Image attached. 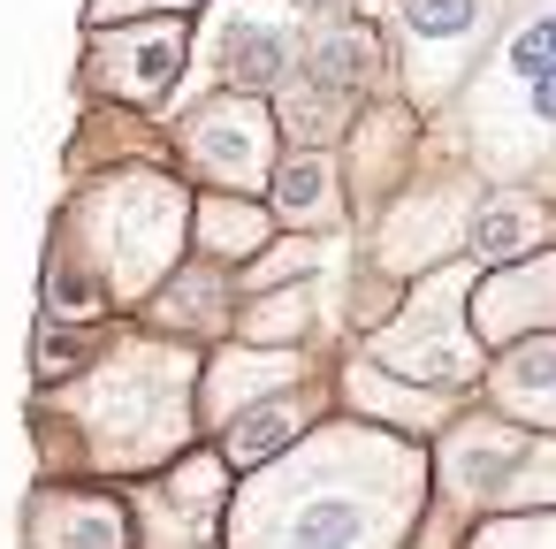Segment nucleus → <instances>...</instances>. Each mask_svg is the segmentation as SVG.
Returning a JSON list of instances; mask_svg holds the SVG:
<instances>
[{
	"label": "nucleus",
	"mask_w": 556,
	"mask_h": 549,
	"mask_svg": "<svg viewBox=\"0 0 556 549\" xmlns=\"http://www.w3.org/2000/svg\"><path fill=\"white\" fill-rule=\"evenodd\" d=\"M427 503V442L320 412L282 458L237 473L222 503V549H404Z\"/></svg>",
	"instance_id": "obj_1"
},
{
	"label": "nucleus",
	"mask_w": 556,
	"mask_h": 549,
	"mask_svg": "<svg viewBox=\"0 0 556 549\" xmlns=\"http://www.w3.org/2000/svg\"><path fill=\"white\" fill-rule=\"evenodd\" d=\"M54 481H146L199 442V344L108 328L92 366L39 397Z\"/></svg>",
	"instance_id": "obj_2"
},
{
	"label": "nucleus",
	"mask_w": 556,
	"mask_h": 549,
	"mask_svg": "<svg viewBox=\"0 0 556 549\" xmlns=\"http://www.w3.org/2000/svg\"><path fill=\"white\" fill-rule=\"evenodd\" d=\"M184 260H191V184L153 161H123L92 176L54 222L47 321L100 328L115 313H138Z\"/></svg>",
	"instance_id": "obj_3"
},
{
	"label": "nucleus",
	"mask_w": 556,
	"mask_h": 549,
	"mask_svg": "<svg viewBox=\"0 0 556 549\" xmlns=\"http://www.w3.org/2000/svg\"><path fill=\"white\" fill-rule=\"evenodd\" d=\"M434 503L450 519H495V511H548L556 503V435H533L488 404H457V420L427 442Z\"/></svg>",
	"instance_id": "obj_4"
},
{
	"label": "nucleus",
	"mask_w": 556,
	"mask_h": 549,
	"mask_svg": "<svg viewBox=\"0 0 556 549\" xmlns=\"http://www.w3.org/2000/svg\"><path fill=\"white\" fill-rule=\"evenodd\" d=\"M480 267L472 260H442L427 275H412L396 290V305L358 336V359H374L381 374H404V382H427V389H450V397H472L480 389V336L465 321V298H472Z\"/></svg>",
	"instance_id": "obj_5"
},
{
	"label": "nucleus",
	"mask_w": 556,
	"mask_h": 549,
	"mask_svg": "<svg viewBox=\"0 0 556 549\" xmlns=\"http://www.w3.org/2000/svg\"><path fill=\"white\" fill-rule=\"evenodd\" d=\"M275 161H282V130H275V108L260 92H214V100H199L176 123V169L199 191H244V199H260L267 176H275Z\"/></svg>",
	"instance_id": "obj_6"
},
{
	"label": "nucleus",
	"mask_w": 556,
	"mask_h": 549,
	"mask_svg": "<svg viewBox=\"0 0 556 549\" xmlns=\"http://www.w3.org/2000/svg\"><path fill=\"white\" fill-rule=\"evenodd\" d=\"M237 473L214 458V442H191L161 473L130 488V549H222V503Z\"/></svg>",
	"instance_id": "obj_7"
},
{
	"label": "nucleus",
	"mask_w": 556,
	"mask_h": 549,
	"mask_svg": "<svg viewBox=\"0 0 556 549\" xmlns=\"http://www.w3.org/2000/svg\"><path fill=\"white\" fill-rule=\"evenodd\" d=\"M191 70V16H123L115 32L92 24L85 92L115 108H161Z\"/></svg>",
	"instance_id": "obj_8"
},
{
	"label": "nucleus",
	"mask_w": 556,
	"mask_h": 549,
	"mask_svg": "<svg viewBox=\"0 0 556 549\" xmlns=\"http://www.w3.org/2000/svg\"><path fill=\"white\" fill-rule=\"evenodd\" d=\"M298 9L290 0H229L222 24H214V77L222 92H275L290 70H298Z\"/></svg>",
	"instance_id": "obj_9"
},
{
	"label": "nucleus",
	"mask_w": 556,
	"mask_h": 549,
	"mask_svg": "<svg viewBox=\"0 0 556 549\" xmlns=\"http://www.w3.org/2000/svg\"><path fill=\"white\" fill-rule=\"evenodd\" d=\"M389 16L404 32V62H412V100L427 108L434 85L450 92L465 77V62L480 54L488 24H495V0H389Z\"/></svg>",
	"instance_id": "obj_10"
},
{
	"label": "nucleus",
	"mask_w": 556,
	"mask_h": 549,
	"mask_svg": "<svg viewBox=\"0 0 556 549\" xmlns=\"http://www.w3.org/2000/svg\"><path fill=\"white\" fill-rule=\"evenodd\" d=\"M313 382V351L305 344H206L199 351V435H214L222 420H237L244 404Z\"/></svg>",
	"instance_id": "obj_11"
},
{
	"label": "nucleus",
	"mask_w": 556,
	"mask_h": 549,
	"mask_svg": "<svg viewBox=\"0 0 556 549\" xmlns=\"http://www.w3.org/2000/svg\"><path fill=\"white\" fill-rule=\"evenodd\" d=\"M465 321H472L480 351H503L518 336H556V245H541L510 267H480Z\"/></svg>",
	"instance_id": "obj_12"
},
{
	"label": "nucleus",
	"mask_w": 556,
	"mask_h": 549,
	"mask_svg": "<svg viewBox=\"0 0 556 549\" xmlns=\"http://www.w3.org/2000/svg\"><path fill=\"white\" fill-rule=\"evenodd\" d=\"M336 412H351V420H374V427H389V435H412V442H434L450 420H457V404L465 397H450V389H427V382H404V374H381L374 359H343L336 366Z\"/></svg>",
	"instance_id": "obj_13"
},
{
	"label": "nucleus",
	"mask_w": 556,
	"mask_h": 549,
	"mask_svg": "<svg viewBox=\"0 0 556 549\" xmlns=\"http://www.w3.org/2000/svg\"><path fill=\"white\" fill-rule=\"evenodd\" d=\"M24 549H130V496L100 481H47L24 511Z\"/></svg>",
	"instance_id": "obj_14"
},
{
	"label": "nucleus",
	"mask_w": 556,
	"mask_h": 549,
	"mask_svg": "<svg viewBox=\"0 0 556 549\" xmlns=\"http://www.w3.org/2000/svg\"><path fill=\"white\" fill-rule=\"evenodd\" d=\"M267 214L290 237H336L351 222V191H343V161L328 146H282L275 176H267Z\"/></svg>",
	"instance_id": "obj_15"
},
{
	"label": "nucleus",
	"mask_w": 556,
	"mask_h": 549,
	"mask_svg": "<svg viewBox=\"0 0 556 549\" xmlns=\"http://www.w3.org/2000/svg\"><path fill=\"white\" fill-rule=\"evenodd\" d=\"M320 412H336V389L313 374V382H298V389H275V397H260V404H244L237 420H222L214 427V458L229 465V473H252V465H267V458H282Z\"/></svg>",
	"instance_id": "obj_16"
},
{
	"label": "nucleus",
	"mask_w": 556,
	"mask_h": 549,
	"mask_svg": "<svg viewBox=\"0 0 556 549\" xmlns=\"http://www.w3.org/2000/svg\"><path fill=\"white\" fill-rule=\"evenodd\" d=\"M146 328L153 336H176V344H222L229 336V321H237V275L229 267H214V260H184L146 305Z\"/></svg>",
	"instance_id": "obj_17"
},
{
	"label": "nucleus",
	"mask_w": 556,
	"mask_h": 549,
	"mask_svg": "<svg viewBox=\"0 0 556 549\" xmlns=\"http://www.w3.org/2000/svg\"><path fill=\"white\" fill-rule=\"evenodd\" d=\"M480 397H488V412H503V420H518L533 435H556V336L503 344L480 366Z\"/></svg>",
	"instance_id": "obj_18"
},
{
	"label": "nucleus",
	"mask_w": 556,
	"mask_h": 549,
	"mask_svg": "<svg viewBox=\"0 0 556 549\" xmlns=\"http://www.w3.org/2000/svg\"><path fill=\"white\" fill-rule=\"evenodd\" d=\"M541 245H556V207L548 199H533V191H488V199H472V214H465L472 267H510V260H526Z\"/></svg>",
	"instance_id": "obj_19"
},
{
	"label": "nucleus",
	"mask_w": 556,
	"mask_h": 549,
	"mask_svg": "<svg viewBox=\"0 0 556 549\" xmlns=\"http://www.w3.org/2000/svg\"><path fill=\"white\" fill-rule=\"evenodd\" d=\"M267 237H275L267 199H244V191H199V199H191V252H199V260H214V267L237 275Z\"/></svg>",
	"instance_id": "obj_20"
},
{
	"label": "nucleus",
	"mask_w": 556,
	"mask_h": 549,
	"mask_svg": "<svg viewBox=\"0 0 556 549\" xmlns=\"http://www.w3.org/2000/svg\"><path fill=\"white\" fill-rule=\"evenodd\" d=\"M313 305H320V283H275V290H252V298H237L229 336H237V344H305V328L320 321Z\"/></svg>",
	"instance_id": "obj_21"
},
{
	"label": "nucleus",
	"mask_w": 556,
	"mask_h": 549,
	"mask_svg": "<svg viewBox=\"0 0 556 549\" xmlns=\"http://www.w3.org/2000/svg\"><path fill=\"white\" fill-rule=\"evenodd\" d=\"M548 70H556V9H533L526 24L503 32V47H495V77L533 85V77H548Z\"/></svg>",
	"instance_id": "obj_22"
},
{
	"label": "nucleus",
	"mask_w": 556,
	"mask_h": 549,
	"mask_svg": "<svg viewBox=\"0 0 556 549\" xmlns=\"http://www.w3.org/2000/svg\"><path fill=\"white\" fill-rule=\"evenodd\" d=\"M457 549H556V503L548 511H495V519H472L457 534Z\"/></svg>",
	"instance_id": "obj_23"
},
{
	"label": "nucleus",
	"mask_w": 556,
	"mask_h": 549,
	"mask_svg": "<svg viewBox=\"0 0 556 549\" xmlns=\"http://www.w3.org/2000/svg\"><path fill=\"white\" fill-rule=\"evenodd\" d=\"M108 344V321L100 328H77V321H47L39 328V382L54 389V382H70L77 366H92V351Z\"/></svg>",
	"instance_id": "obj_24"
},
{
	"label": "nucleus",
	"mask_w": 556,
	"mask_h": 549,
	"mask_svg": "<svg viewBox=\"0 0 556 549\" xmlns=\"http://www.w3.org/2000/svg\"><path fill=\"white\" fill-rule=\"evenodd\" d=\"M518 123L541 130V138H556V70L533 77V85H518Z\"/></svg>",
	"instance_id": "obj_25"
},
{
	"label": "nucleus",
	"mask_w": 556,
	"mask_h": 549,
	"mask_svg": "<svg viewBox=\"0 0 556 549\" xmlns=\"http://www.w3.org/2000/svg\"><path fill=\"white\" fill-rule=\"evenodd\" d=\"M138 9H161V16H184L191 0H92V24H123V16H138Z\"/></svg>",
	"instance_id": "obj_26"
},
{
	"label": "nucleus",
	"mask_w": 556,
	"mask_h": 549,
	"mask_svg": "<svg viewBox=\"0 0 556 549\" xmlns=\"http://www.w3.org/2000/svg\"><path fill=\"white\" fill-rule=\"evenodd\" d=\"M290 9H320V16H351L358 0H290Z\"/></svg>",
	"instance_id": "obj_27"
}]
</instances>
